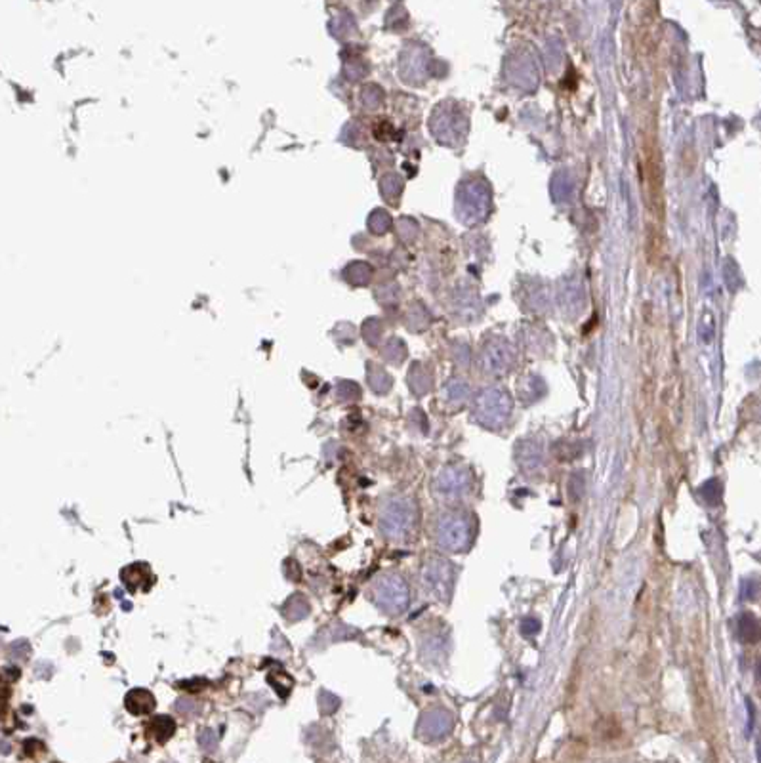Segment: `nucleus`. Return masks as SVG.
Segmentation results:
<instances>
[{
    "mask_svg": "<svg viewBox=\"0 0 761 763\" xmlns=\"http://www.w3.org/2000/svg\"><path fill=\"white\" fill-rule=\"evenodd\" d=\"M29 653H31V647H29V643L25 640L15 641V643H12L10 649H8V656H10L12 661H23V659H27Z\"/></svg>",
    "mask_w": 761,
    "mask_h": 763,
    "instance_id": "13",
    "label": "nucleus"
},
{
    "mask_svg": "<svg viewBox=\"0 0 761 763\" xmlns=\"http://www.w3.org/2000/svg\"><path fill=\"white\" fill-rule=\"evenodd\" d=\"M741 635H742V640L744 641H755L757 640V635H760V632H757V622H755L754 626H748L746 624V620H744V616L741 619Z\"/></svg>",
    "mask_w": 761,
    "mask_h": 763,
    "instance_id": "16",
    "label": "nucleus"
},
{
    "mask_svg": "<svg viewBox=\"0 0 761 763\" xmlns=\"http://www.w3.org/2000/svg\"><path fill=\"white\" fill-rule=\"evenodd\" d=\"M121 576H123V582L130 592H134L137 588H142V590L149 588V567L143 565V563L126 567Z\"/></svg>",
    "mask_w": 761,
    "mask_h": 763,
    "instance_id": "7",
    "label": "nucleus"
},
{
    "mask_svg": "<svg viewBox=\"0 0 761 763\" xmlns=\"http://www.w3.org/2000/svg\"><path fill=\"white\" fill-rule=\"evenodd\" d=\"M281 611H283L286 620L296 622V620L306 619L307 614H309V603H307V600L304 597V595L294 593V595H290V597L283 603Z\"/></svg>",
    "mask_w": 761,
    "mask_h": 763,
    "instance_id": "9",
    "label": "nucleus"
},
{
    "mask_svg": "<svg viewBox=\"0 0 761 763\" xmlns=\"http://www.w3.org/2000/svg\"><path fill=\"white\" fill-rule=\"evenodd\" d=\"M439 544L447 550H464L471 540V525L458 513H449L439 521Z\"/></svg>",
    "mask_w": 761,
    "mask_h": 763,
    "instance_id": "3",
    "label": "nucleus"
},
{
    "mask_svg": "<svg viewBox=\"0 0 761 763\" xmlns=\"http://www.w3.org/2000/svg\"><path fill=\"white\" fill-rule=\"evenodd\" d=\"M124 704H126V710L130 714L134 715H143L149 714L155 710V696L151 695V691L147 689H134L130 691L126 698H124Z\"/></svg>",
    "mask_w": 761,
    "mask_h": 763,
    "instance_id": "4",
    "label": "nucleus"
},
{
    "mask_svg": "<svg viewBox=\"0 0 761 763\" xmlns=\"http://www.w3.org/2000/svg\"><path fill=\"white\" fill-rule=\"evenodd\" d=\"M267 682H269V685L277 691V695L279 696L288 695V693H290V689H292L294 685L292 677L286 674V672H283V670H273V672H269V675H267Z\"/></svg>",
    "mask_w": 761,
    "mask_h": 763,
    "instance_id": "11",
    "label": "nucleus"
},
{
    "mask_svg": "<svg viewBox=\"0 0 761 763\" xmlns=\"http://www.w3.org/2000/svg\"><path fill=\"white\" fill-rule=\"evenodd\" d=\"M382 531L391 539L407 536L415 525V510L408 500H391L382 511Z\"/></svg>",
    "mask_w": 761,
    "mask_h": 763,
    "instance_id": "1",
    "label": "nucleus"
},
{
    "mask_svg": "<svg viewBox=\"0 0 761 763\" xmlns=\"http://www.w3.org/2000/svg\"><path fill=\"white\" fill-rule=\"evenodd\" d=\"M147 733L155 738L156 743H166L176 733V722L172 720L170 715H156L147 725Z\"/></svg>",
    "mask_w": 761,
    "mask_h": 763,
    "instance_id": "8",
    "label": "nucleus"
},
{
    "mask_svg": "<svg viewBox=\"0 0 761 763\" xmlns=\"http://www.w3.org/2000/svg\"><path fill=\"white\" fill-rule=\"evenodd\" d=\"M439 481H441V485H445V487H443V491H445L447 497H458V494H462L469 483L468 477L460 475V473H452V475L441 473Z\"/></svg>",
    "mask_w": 761,
    "mask_h": 763,
    "instance_id": "10",
    "label": "nucleus"
},
{
    "mask_svg": "<svg viewBox=\"0 0 761 763\" xmlns=\"http://www.w3.org/2000/svg\"><path fill=\"white\" fill-rule=\"evenodd\" d=\"M198 743H201V746H203L204 750H208V752L216 750L217 748L216 733H214L212 729H203L201 731V735H198Z\"/></svg>",
    "mask_w": 761,
    "mask_h": 763,
    "instance_id": "15",
    "label": "nucleus"
},
{
    "mask_svg": "<svg viewBox=\"0 0 761 763\" xmlns=\"http://www.w3.org/2000/svg\"><path fill=\"white\" fill-rule=\"evenodd\" d=\"M174 708L177 710V714L185 715V717H193V715L201 714V706H198L195 701L187 698V696H184V698H177Z\"/></svg>",
    "mask_w": 761,
    "mask_h": 763,
    "instance_id": "12",
    "label": "nucleus"
},
{
    "mask_svg": "<svg viewBox=\"0 0 761 763\" xmlns=\"http://www.w3.org/2000/svg\"><path fill=\"white\" fill-rule=\"evenodd\" d=\"M449 567L441 563V561H435L433 565L426 567V588H429L431 592L437 590L439 595H445L443 588L449 586Z\"/></svg>",
    "mask_w": 761,
    "mask_h": 763,
    "instance_id": "6",
    "label": "nucleus"
},
{
    "mask_svg": "<svg viewBox=\"0 0 761 763\" xmlns=\"http://www.w3.org/2000/svg\"><path fill=\"white\" fill-rule=\"evenodd\" d=\"M338 704H340V701L336 698L334 695H330V693H326V691H321L319 693V708L323 714H332L334 710L338 708Z\"/></svg>",
    "mask_w": 761,
    "mask_h": 763,
    "instance_id": "14",
    "label": "nucleus"
},
{
    "mask_svg": "<svg viewBox=\"0 0 761 763\" xmlns=\"http://www.w3.org/2000/svg\"><path fill=\"white\" fill-rule=\"evenodd\" d=\"M8 695H10V687H8V683L4 682V677L0 675V702L6 701Z\"/></svg>",
    "mask_w": 761,
    "mask_h": 763,
    "instance_id": "17",
    "label": "nucleus"
},
{
    "mask_svg": "<svg viewBox=\"0 0 761 763\" xmlns=\"http://www.w3.org/2000/svg\"><path fill=\"white\" fill-rule=\"evenodd\" d=\"M374 600L386 613H399L408 603L407 584L397 574L382 576L374 588Z\"/></svg>",
    "mask_w": 761,
    "mask_h": 763,
    "instance_id": "2",
    "label": "nucleus"
},
{
    "mask_svg": "<svg viewBox=\"0 0 761 763\" xmlns=\"http://www.w3.org/2000/svg\"><path fill=\"white\" fill-rule=\"evenodd\" d=\"M450 727H452V720L443 710H437L433 714L426 715L424 722H422V729H424L428 738H441V736L449 733Z\"/></svg>",
    "mask_w": 761,
    "mask_h": 763,
    "instance_id": "5",
    "label": "nucleus"
}]
</instances>
